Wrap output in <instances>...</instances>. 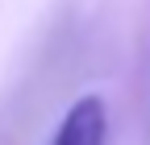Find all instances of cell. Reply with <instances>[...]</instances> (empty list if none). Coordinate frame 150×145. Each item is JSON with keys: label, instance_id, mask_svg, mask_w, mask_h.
<instances>
[{"label": "cell", "instance_id": "6da1fadb", "mask_svg": "<svg viewBox=\"0 0 150 145\" xmlns=\"http://www.w3.org/2000/svg\"><path fill=\"white\" fill-rule=\"evenodd\" d=\"M50 145H108V104L100 96H79L63 112Z\"/></svg>", "mask_w": 150, "mask_h": 145}]
</instances>
